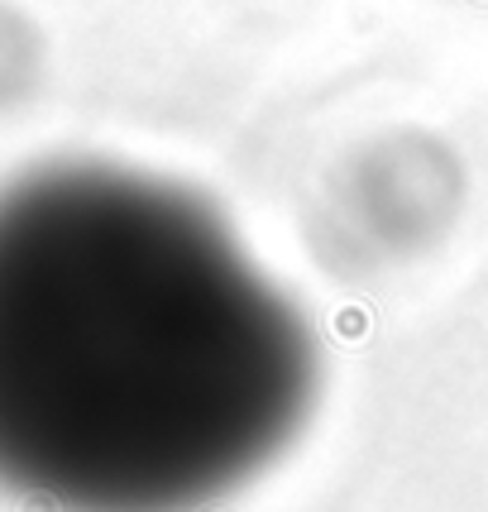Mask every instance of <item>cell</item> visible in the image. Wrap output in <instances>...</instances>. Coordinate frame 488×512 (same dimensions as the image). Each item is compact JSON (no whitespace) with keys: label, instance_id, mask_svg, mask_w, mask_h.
<instances>
[{"label":"cell","instance_id":"6da1fadb","mask_svg":"<svg viewBox=\"0 0 488 512\" xmlns=\"http://www.w3.org/2000/svg\"><path fill=\"white\" fill-rule=\"evenodd\" d=\"M307 321L178 187L53 168L0 192V484L187 512L288 446Z\"/></svg>","mask_w":488,"mask_h":512},{"label":"cell","instance_id":"7a4b0ae2","mask_svg":"<svg viewBox=\"0 0 488 512\" xmlns=\"http://www.w3.org/2000/svg\"><path fill=\"white\" fill-rule=\"evenodd\" d=\"M460 158L431 134H388L359 149L326 201L335 259H407L436 245L460 211Z\"/></svg>","mask_w":488,"mask_h":512}]
</instances>
